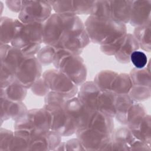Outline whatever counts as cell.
Segmentation results:
<instances>
[{"instance_id":"obj_14","label":"cell","mask_w":151,"mask_h":151,"mask_svg":"<svg viewBox=\"0 0 151 151\" xmlns=\"http://www.w3.org/2000/svg\"><path fill=\"white\" fill-rule=\"evenodd\" d=\"M61 137L51 130L44 134L30 137L29 150H54L61 142Z\"/></svg>"},{"instance_id":"obj_32","label":"cell","mask_w":151,"mask_h":151,"mask_svg":"<svg viewBox=\"0 0 151 151\" xmlns=\"http://www.w3.org/2000/svg\"><path fill=\"white\" fill-rule=\"evenodd\" d=\"M112 139L126 144L129 146L136 139L127 126H122L114 130Z\"/></svg>"},{"instance_id":"obj_39","label":"cell","mask_w":151,"mask_h":151,"mask_svg":"<svg viewBox=\"0 0 151 151\" xmlns=\"http://www.w3.org/2000/svg\"><path fill=\"white\" fill-rule=\"evenodd\" d=\"M14 135V132L12 130L1 127L0 129V151L8 150L9 145L12 137Z\"/></svg>"},{"instance_id":"obj_38","label":"cell","mask_w":151,"mask_h":151,"mask_svg":"<svg viewBox=\"0 0 151 151\" xmlns=\"http://www.w3.org/2000/svg\"><path fill=\"white\" fill-rule=\"evenodd\" d=\"M130 62L136 68H145L147 63V58L145 52L140 51L133 52L130 56Z\"/></svg>"},{"instance_id":"obj_7","label":"cell","mask_w":151,"mask_h":151,"mask_svg":"<svg viewBox=\"0 0 151 151\" xmlns=\"http://www.w3.org/2000/svg\"><path fill=\"white\" fill-rule=\"evenodd\" d=\"M18 19L24 24H43L52 14V6L48 1H22Z\"/></svg>"},{"instance_id":"obj_30","label":"cell","mask_w":151,"mask_h":151,"mask_svg":"<svg viewBox=\"0 0 151 151\" xmlns=\"http://www.w3.org/2000/svg\"><path fill=\"white\" fill-rule=\"evenodd\" d=\"M30 135L26 132L15 131L9 145L8 150H29Z\"/></svg>"},{"instance_id":"obj_6","label":"cell","mask_w":151,"mask_h":151,"mask_svg":"<svg viewBox=\"0 0 151 151\" xmlns=\"http://www.w3.org/2000/svg\"><path fill=\"white\" fill-rule=\"evenodd\" d=\"M42 78L50 90L57 93L68 100L76 96L78 91V86L69 77L56 68L45 70Z\"/></svg>"},{"instance_id":"obj_24","label":"cell","mask_w":151,"mask_h":151,"mask_svg":"<svg viewBox=\"0 0 151 151\" xmlns=\"http://www.w3.org/2000/svg\"><path fill=\"white\" fill-rule=\"evenodd\" d=\"M150 28V23L144 26L136 27L133 34L139 48L149 52L151 51Z\"/></svg>"},{"instance_id":"obj_20","label":"cell","mask_w":151,"mask_h":151,"mask_svg":"<svg viewBox=\"0 0 151 151\" xmlns=\"http://www.w3.org/2000/svg\"><path fill=\"white\" fill-rule=\"evenodd\" d=\"M133 1H110L111 18L124 24L129 22Z\"/></svg>"},{"instance_id":"obj_33","label":"cell","mask_w":151,"mask_h":151,"mask_svg":"<svg viewBox=\"0 0 151 151\" xmlns=\"http://www.w3.org/2000/svg\"><path fill=\"white\" fill-rule=\"evenodd\" d=\"M57 49L52 45H46L41 48L35 55L42 65H49L53 63Z\"/></svg>"},{"instance_id":"obj_26","label":"cell","mask_w":151,"mask_h":151,"mask_svg":"<svg viewBox=\"0 0 151 151\" xmlns=\"http://www.w3.org/2000/svg\"><path fill=\"white\" fill-rule=\"evenodd\" d=\"M117 74L112 70H101L95 76L93 81L100 90H111L112 83Z\"/></svg>"},{"instance_id":"obj_15","label":"cell","mask_w":151,"mask_h":151,"mask_svg":"<svg viewBox=\"0 0 151 151\" xmlns=\"http://www.w3.org/2000/svg\"><path fill=\"white\" fill-rule=\"evenodd\" d=\"M22 101L14 102L1 97V124L10 119L14 122L23 117L28 111Z\"/></svg>"},{"instance_id":"obj_43","label":"cell","mask_w":151,"mask_h":151,"mask_svg":"<svg viewBox=\"0 0 151 151\" xmlns=\"http://www.w3.org/2000/svg\"><path fill=\"white\" fill-rule=\"evenodd\" d=\"M129 150H151V145L142 140L136 139L130 146Z\"/></svg>"},{"instance_id":"obj_27","label":"cell","mask_w":151,"mask_h":151,"mask_svg":"<svg viewBox=\"0 0 151 151\" xmlns=\"http://www.w3.org/2000/svg\"><path fill=\"white\" fill-rule=\"evenodd\" d=\"M132 86V83L129 74L118 73L112 83L111 90L117 94H129Z\"/></svg>"},{"instance_id":"obj_34","label":"cell","mask_w":151,"mask_h":151,"mask_svg":"<svg viewBox=\"0 0 151 151\" xmlns=\"http://www.w3.org/2000/svg\"><path fill=\"white\" fill-rule=\"evenodd\" d=\"M128 94L136 102L143 101L150 97L151 87L132 85Z\"/></svg>"},{"instance_id":"obj_23","label":"cell","mask_w":151,"mask_h":151,"mask_svg":"<svg viewBox=\"0 0 151 151\" xmlns=\"http://www.w3.org/2000/svg\"><path fill=\"white\" fill-rule=\"evenodd\" d=\"M27 93V88L24 87L17 81L5 88H1V97L5 98L11 101H23Z\"/></svg>"},{"instance_id":"obj_42","label":"cell","mask_w":151,"mask_h":151,"mask_svg":"<svg viewBox=\"0 0 151 151\" xmlns=\"http://www.w3.org/2000/svg\"><path fill=\"white\" fill-rule=\"evenodd\" d=\"M67 150H74V151H80V150H86L83 145L77 138L71 139L67 140L65 142Z\"/></svg>"},{"instance_id":"obj_19","label":"cell","mask_w":151,"mask_h":151,"mask_svg":"<svg viewBox=\"0 0 151 151\" xmlns=\"http://www.w3.org/2000/svg\"><path fill=\"white\" fill-rule=\"evenodd\" d=\"M139 49V45L133 34L127 33L122 46L114 55L115 58L120 63L127 64L130 62L132 54Z\"/></svg>"},{"instance_id":"obj_9","label":"cell","mask_w":151,"mask_h":151,"mask_svg":"<svg viewBox=\"0 0 151 151\" xmlns=\"http://www.w3.org/2000/svg\"><path fill=\"white\" fill-rule=\"evenodd\" d=\"M65 109L73 119L77 131L89 128L97 111L89 107L77 96L67 100Z\"/></svg>"},{"instance_id":"obj_46","label":"cell","mask_w":151,"mask_h":151,"mask_svg":"<svg viewBox=\"0 0 151 151\" xmlns=\"http://www.w3.org/2000/svg\"><path fill=\"white\" fill-rule=\"evenodd\" d=\"M61 150H67L65 142H60V143L55 148L54 151H61Z\"/></svg>"},{"instance_id":"obj_40","label":"cell","mask_w":151,"mask_h":151,"mask_svg":"<svg viewBox=\"0 0 151 151\" xmlns=\"http://www.w3.org/2000/svg\"><path fill=\"white\" fill-rule=\"evenodd\" d=\"M31 90L37 96H45L50 91V89L42 77L39 78L31 87Z\"/></svg>"},{"instance_id":"obj_1","label":"cell","mask_w":151,"mask_h":151,"mask_svg":"<svg viewBox=\"0 0 151 151\" xmlns=\"http://www.w3.org/2000/svg\"><path fill=\"white\" fill-rule=\"evenodd\" d=\"M60 16L63 31L54 47L56 49H64L73 54L80 55L90 42L84 23L78 15L60 14Z\"/></svg>"},{"instance_id":"obj_37","label":"cell","mask_w":151,"mask_h":151,"mask_svg":"<svg viewBox=\"0 0 151 151\" xmlns=\"http://www.w3.org/2000/svg\"><path fill=\"white\" fill-rule=\"evenodd\" d=\"M94 1H73V8L76 15H90Z\"/></svg>"},{"instance_id":"obj_3","label":"cell","mask_w":151,"mask_h":151,"mask_svg":"<svg viewBox=\"0 0 151 151\" xmlns=\"http://www.w3.org/2000/svg\"><path fill=\"white\" fill-rule=\"evenodd\" d=\"M52 64L55 68L66 75L78 86L86 81L87 70L80 55L73 54L64 49H57Z\"/></svg>"},{"instance_id":"obj_17","label":"cell","mask_w":151,"mask_h":151,"mask_svg":"<svg viewBox=\"0 0 151 151\" xmlns=\"http://www.w3.org/2000/svg\"><path fill=\"white\" fill-rule=\"evenodd\" d=\"M117 94L111 90L101 91L97 102V110L113 118L116 114Z\"/></svg>"},{"instance_id":"obj_31","label":"cell","mask_w":151,"mask_h":151,"mask_svg":"<svg viewBox=\"0 0 151 151\" xmlns=\"http://www.w3.org/2000/svg\"><path fill=\"white\" fill-rule=\"evenodd\" d=\"M90 15L111 18L110 1H94Z\"/></svg>"},{"instance_id":"obj_18","label":"cell","mask_w":151,"mask_h":151,"mask_svg":"<svg viewBox=\"0 0 151 151\" xmlns=\"http://www.w3.org/2000/svg\"><path fill=\"white\" fill-rule=\"evenodd\" d=\"M27 57L20 49L10 45L5 55L1 59V66L15 75L18 68Z\"/></svg>"},{"instance_id":"obj_8","label":"cell","mask_w":151,"mask_h":151,"mask_svg":"<svg viewBox=\"0 0 151 151\" xmlns=\"http://www.w3.org/2000/svg\"><path fill=\"white\" fill-rule=\"evenodd\" d=\"M43 107L51 116L50 130L61 136H70L77 131L75 123L65 109V105L51 106L44 104Z\"/></svg>"},{"instance_id":"obj_5","label":"cell","mask_w":151,"mask_h":151,"mask_svg":"<svg viewBox=\"0 0 151 151\" xmlns=\"http://www.w3.org/2000/svg\"><path fill=\"white\" fill-rule=\"evenodd\" d=\"M42 24L40 23L24 24L18 19H14L13 37L11 45L19 49L32 44L43 43Z\"/></svg>"},{"instance_id":"obj_10","label":"cell","mask_w":151,"mask_h":151,"mask_svg":"<svg viewBox=\"0 0 151 151\" xmlns=\"http://www.w3.org/2000/svg\"><path fill=\"white\" fill-rule=\"evenodd\" d=\"M42 65L35 55L27 56L15 73V81L28 89L42 77Z\"/></svg>"},{"instance_id":"obj_28","label":"cell","mask_w":151,"mask_h":151,"mask_svg":"<svg viewBox=\"0 0 151 151\" xmlns=\"http://www.w3.org/2000/svg\"><path fill=\"white\" fill-rule=\"evenodd\" d=\"M0 44H9L13 37L14 19L8 17H1Z\"/></svg>"},{"instance_id":"obj_45","label":"cell","mask_w":151,"mask_h":151,"mask_svg":"<svg viewBox=\"0 0 151 151\" xmlns=\"http://www.w3.org/2000/svg\"><path fill=\"white\" fill-rule=\"evenodd\" d=\"M111 150H129V146L126 144L111 140Z\"/></svg>"},{"instance_id":"obj_13","label":"cell","mask_w":151,"mask_h":151,"mask_svg":"<svg viewBox=\"0 0 151 151\" xmlns=\"http://www.w3.org/2000/svg\"><path fill=\"white\" fill-rule=\"evenodd\" d=\"M151 1H133L129 24L138 27L150 23Z\"/></svg>"},{"instance_id":"obj_21","label":"cell","mask_w":151,"mask_h":151,"mask_svg":"<svg viewBox=\"0 0 151 151\" xmlns=\"http://www.w3.org/2000/svg\"><path fill=\"white\" fill-rule=\"evenodd\" d=\"M89 128L106 134L112 135L114 130L113 118L97 110Z\"/></svg>"},{"instance_id":"obj_22","label":"cell","mask_w":151,"mask_h":151,"mask_svg":"<svg viewBox=\"0 0 151 151\" xmlns=\"http://www.w3.org/2000/svg\"><path fill=\"white\" fill-rule=\"evenodd\" d=\"M134 101L128 94H117L116 98V114L114 117L120 124L127 125V113L129 109Z\"/></svg>"},{"instance_id":"obj_2","label":"cell","mask_w":151,"mask_h":151,"mask_svg":"<svg viewBox=\"0 0 151 151\" xmlns=\"http://www.w3.org/2000/svg\"><path fill=\"white\" fill-rule=\"evenodd\" d=\"M84 24L90 42L100 45L110 44L127 33L126 24L110 18L90 15Z\"/></svg>"},{"instance_id":"obj_16","label":"cell","mask_w":151,"mask_h":151,"mask_svg":"<svg viewBox=\"0 0 151 151\" xmlns=\"http://www.w3.org/2000/svg\"><path fill=\"white\" fill-rule=\"evenodd\" d=\"M101 91L93 81H86L80 86L77 96L89 107L97 110V99Z\"/></svg>"},{"instance_id":"obj_36","label":"cell","mask_w":151,"mask_h":151,"mask_svg":"<svg viewBox=\"0 0 151 151\" xmlns=\"http://www.w3.org/2000/svg\"><path fill=\"white\" fill-rule=\"evenodd\" d=\"M126 35L119 38L118 39H117L116 40L114 41L113 42L110 44L100 45V51L103 54L107 55H109V56L114 55L122 46L124 41Z\"/></svg>"},{"instance_id":"obj_4","label":"cell","mask_w":151,"mask_h":151,"mask_svg":"<svg viewBox=\"0 0 151 151\" xmlns=\"http://www.w3.org/2000/svg\"><path fill=\"white\" fill-rule=\"evenodd\" d=\"M51 116L49 111L42 108L28 110L21 118L15 121V131L28 133L30 137L44 134L50 130Z\"/></svg>"},{"instance_id":"obj_25","label":"cell","mask_w":151,"mask_h":151,"mask_svg":"<svg viewBox=\"0 0 151 151\" xmlns=\"http://www.w3.org/2000/svg\"><path fill=\"white\" fill-rule=\"evenodd\" d=\"M151 119L149 114H146L135 129L132 130L136 139L142 140L151 145Z\"/></svg>"},{"instance_id":"obj_35","label":"cell","mask_w":151,"mask_h":151,"mask_svg":"<svg viewBox=\"0 0 151 151\" xmlns=\"http://www.w3.org/2000/svg\"><path fill=\"white\" fill-rule=\"evenodd\" d=\"M55 13L76 15L73 8V1H48Z\"/></svg>"},{"instance_id":"obj_41","label":"cell","mask_w":151,"mask_h":151,"mask_svg":"<svg viewBox=\"0 0 151 151\" xmlns=\"http://www.w3.org/2000/svg\"><path fill=\"white\" fill-rule=\"evenodd\" d=\"M15 81V75L3 66H1V87L5 88Z\"/></svg>"},{"instance_id":"obj_12","label":"cell","mask_w":151,"mask_h":151,"mask_svg":"<svg viewBox=\"0 0 151 151\" xmlns=\"http://www.w3.org/2000/svg\"><path fill=\"white\" fill-rule=\"evenodd\" d=\"M63 25L59 14L53 13L42 24V37L45 45H55L58 42L62 32Z\"/></svg>"},{"instance_id":"obj_29","label":"cell","mask_w":151,"mask_h":151,"mask_svg":"<svg viewBox=\"0 0 151 151\" xmlns=\"http://www.w3.org/2000/svg\"><path fill=\"white\" fill-rule=\"evenodd\" d=\"M132 85L151 87L150 70L146 67L143 68H133L129 73Z\"/></svg>"},{"instance_id":"obj_44","label":"cell","mask_w":151,"mask_h":151,"mask_svg":"<svg viewBox=\"0 0 151 151\" xmlns=\"http://www.w3.org/2000/svg\"><path fill=\"white\" fill-rule=\"evenodd\" d=\"M5 3L6 4L7 7L9 9L10 11L14 12H18L19 13V12L21 10L22 8V1H14V0H8L5 1Z\"/></svg>"},{"instance_id":"obj_11","label":"cell","mask_w":151,"mask_h":151,"mask_svg":"<svg viewBox=\"0 0 151 151\" xmlns=\"http://www.w3.org/2000/svg\"><path fill=\"white\" fill-rule=\"evenodd\" d=\"M76 134L86 150H111L112 135L106 134L91 128L77 130Z\"/></svg>"}]
</instances>
